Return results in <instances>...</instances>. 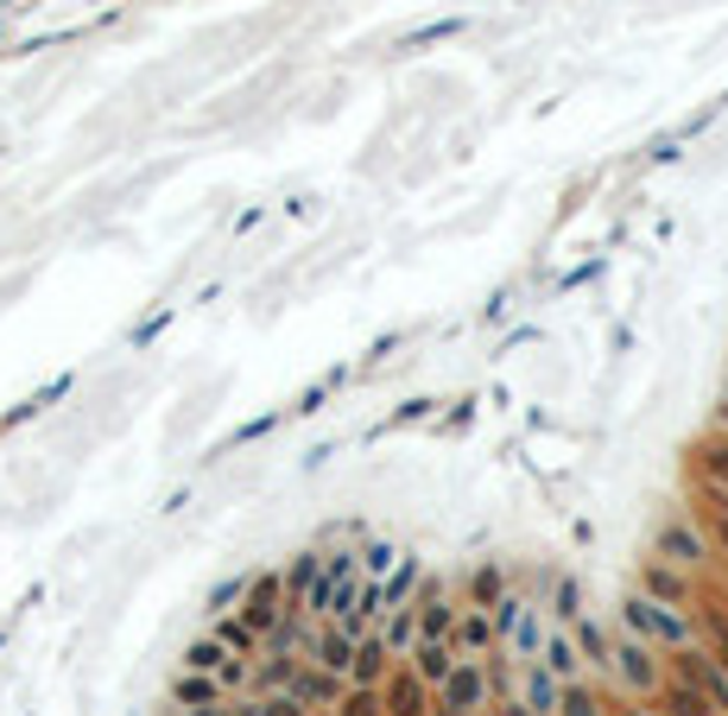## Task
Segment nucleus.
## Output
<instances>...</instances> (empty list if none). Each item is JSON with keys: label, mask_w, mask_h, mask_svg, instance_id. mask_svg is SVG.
<instances>
[{"label": "nucleus", "mask_w": 728, "mask_h": 716, "mask_svg": "<svg viewBox=\"0 0 728 716\" xmlns=\"http://www.w3.org/2000/svg\"><path fill=\"white\" fill-rule=\"evenodd\" d=\"M355 596H361V564H355V552H324V571H317V584L304 596V609L343 621V615L355 609Z\"/></svg>", "instance_id": "obj_1"}, {"label": "nucleus", "mask_w": 728, "mask_h": 716, "mask_svg": "<svg viewBox=\"0 0 728 716\" xmlns=\"http://www.w3.org/2000/svg\"><path fill=\"white\" fill-rule=\"evenodd\" d=\"M621 628H628L633 640H646V647H691V621H684L678 609H665V603H653V596H628L621 603Z\"/></svg>", "instance_id": "obj_2"}, {"label": "nucleus", "mask_w": 728, "mask_h": 716, "mask_svg": "<svg viewBox=\"0 0 728 716\" xmlns=\"http://www.w3.org/2000/svg\"><path fill=\"white\" fill-rule=\"evenodd\" d=\"M431 691H437V710H463V716H476V710H481V697H488V672H481L476 660H456Z\"/></svg>", "instance_id": "obj_3"}, {"label": "nucleus", "mask_w": 728, "mask_h": 716, "mask_svg": "<svg viewBox=\"0 0 728 716\" xmlns=\"http://www.w3.org/2000/svg\"><path fill=\"white\" fill-rule=\"evenodd\" d=\"M608 665H615L633 691H659V665H653V647H646V640L621 634L615 647H608Z\"/></svg>", "instance_id": "obj_4"}, {"label": "nucleus", "mask_w": 728, "mask_h": 716, "mask_svg": "<svg viewBox=\"0 0 728 716\" xmlns=\"http://www.w3.org/2000/svg\"><path fill=\"white\" fill-rule=\"evenodd\" d=\"M678 665H684V679H691V691H704L709 697V710H728V672L709 660V653H697V640L678 647Z\"/></svg>", "instance_id": "obj_5"}, {"label": "nucleus", "mask_w": 728, "mask_h": 716, "mask_svg": "<svg viewBox=\"0 0 728 716\" xmlns=\"http://www.w3.org/2000/svg\"><path fill=\"white\" fill-rule=\"evenodd\" d=\"M279 615H285V584H279V577H253V584H248V609H241V621H248L253 634H267Z\"/></svg>", "instance_id": "obj_6"}, {"label": "nucleus", "mask_w": 728, "mask_h": 716, "mask_svg": "<svg viewBox=\"0 0 728 716\" xmlns=\"http://www.w3.org/2000/svg\"><path fill=\"white\" fill-rule=\"evenodd\" d=\"M659 558L665 564H697V558H709V539L691 527V520H665L659 527Z\"/></svg>", "instance_id": "obj_7"}, {"label": "nucleus", "mask_w": 728, "mask_h": 716, "mask_svg": "<svg viewBox=\"0 0 728 716\" xmlns=\"http://www.w3.org/2000/svg\"><path fill=\"white\" fill-rule=\"evenodd\" d=\"M387 710L393 716H431V685L412 665H400V672L387 679Z\"/></svg>", "instance_id": "obj_8"}, {"label": "nucleus", "mask_w": 728, "mask_h": 716, "mask_svg": "<svg viewBox=\"0 0 728 716\" xmlns=\"http://www.w3.org/2000/svg\"><path fill=\"white\" fill-rule=\"evenodd\" d=\"M640 596H653L665 609H684V603H691V584H684L665 558H653V564H640Z\"/></svg>", "instance_id": "obj_9"}, {"label": "nucleus", "mask_w": 728, "mask_h": 716, "mask_svg": "<svg viewBox=\"0 0 728 716\" xmlns=\"http://www.w3.org/2000/svg\"><path fill=\"white\" fill-rule=\"evenodd\" d=\"M405 653H412V672H419L425 685H437V679H444V672L456 665V647H450V634H419L412 647H405Z\"/></svg>", "instance_id": "obj_10"}, {"label": "nucleus", "mask_w": 728, "mask_h": 716, "mask_svg": "<svg viewBox=\"0 0 728 716\" xmlns=\"http://www.w3.org/2000/svg\"><path fill=\"white\" fill-rule=\"evenodd\" d=\"M349 660H355V634L343 628V621H329L324 634L311 640V665H324V672H336V679H343V672H349Z\"/></svg>", "instance_id": "obj_11"}, {"label": "nucleus", "mask_w": 728, "mask_h": 716, "mask_svg": "<svg viewBox=\"0 0 728 716\" xmlns=\"http://www.w3.org/2000/svg\"><path fill=\"white\" fill-rule=\"evenodd\" d=\"M387 660H393V653H387V640L380 634H355V660H349L343 679H355V685H380V679H387Z\"/></svg>", "instance_id": "obj_12"}, {"label": "nucleus", "mask_w": 728, "mask_h": 716, "mask_svg": "<svg viewBox=\"0 0 728 716\" xmlns=\"http://www.w3.org/2000/svg\"><path fill=\"white\" fill-rule=\"evenodd\" d=\"M285 691H292L298 704H329V697H336V672H324V665H298V660H292V672H285Z\"/></svg>", "instance_id": "obj_13"}, {"label": "nucleus", "mask_w": 728, "mask_h": 716, "mask_svg": "<svg viewBox=\"0 0 728 716\" xmlns=\"http://www.w3.org/2000/svg\"><path fill=\"white\" fill-rule=\"evenodd\" d=\"M450 647H456V653H481V647H495V615H488V609H456Z\"/></svg>", "instance_id": "obj_14"}, {"label": "nucleus", "mask_w": 728, "mask_h": 716, "mask_svg": "<svg viewBox=\"0 0 728 716\" xmlns=\"http://www.w3.org/2000/svg\"><path fill=\"white\" fill-rule=\"evenodd\" d=\"M387 653H405V647H412V640H419V609H412V596H405L400 609H387Z\"/></svg>", "instance_id": "obj_15"}, {"label": "nucleus", "mask_w": 728, "mask_h": 716, "mask_svg": "<svg viewBox=\"0 0 728 716\" xmlns=\"http://www.w3.org/2000/svg\"><path fill=\"white\" fill-rule=\"evenodd\" d=\"M557 685H564V679H557L552 665H532V679H526V710H532V716H552V710H557Z\"/></svg>", "instance_id": "obj_16"}, {"label": "nucleus", "mask_w": 728, "mask_h": 716, "mask_svg": "<svg viewBox=\"0 0 728 716\" xmlns=\"http://www.w3.org/2000/svg\"><path fill=\"white\" fill-rule=\"evenodd\" d=\"M172 697L191 704V710H197V704H216V697H222V679H216V672H184V679L172 685Z\"/></svg>", "instance_id": "obj_17"}, {"label": "nucleus", "mask_w": 728, "mask_h": 716, "mask_svg": "<svg viewBox=\"0 0 728 716\" xmlns=\"http://www.w3.org/2000/svg\"><path fill=\"white\" fill-rule=\"evenodd\" d=\"M552 716H602V704L589 697V685L564 679V685H557V710H552Z\"/></svg>", "instance_id": "obj_18"}, {"label": "nucleus", "mask_w": 728, "mask_h": 716, "mask_svg": "<svg viewBox=\"0 0 728 716\" xmlns=\"http://www.w3.org/2000/svg\"><path fill=\"white\" fill-rule=\"evenodd\" d=\"M393 564H400V571H393V584H380V596H387V609H400L405 596L419 589V558H405V552H400Z\"/></svg>", "instance_id": "obj_19"}, {"label": "nucleus", "mask_w": 728, "mask_h": 716, "mask_svg": "<svg viewBox=\"0 0 728 716\" xmlns=\"http://www.w3.org/2000/svg\"><path fill=\"white\" fill-rule=\"evenodd\" d=\"M222 660H235V653H228L216 634H209V640H197V647L184 653V672H222Z\"/></svg>", "instance_id": "obj_20"}, {"label": "nucleus", "mask_w": 728, "mask_h": 716, "mask_svg": "<svg viewBox=\"0 0 728 716\" xmlns=\"http://www.w3.org/2000/svg\"><path fill=\"white\" fill-rule=\"evenodd\" d=\"M469 589H476V609H495V603L507 596V577L495 571V564H481L476 577H469Z\"/></svg>", "instance_id": "obj_21"}, {"label": "nucleus", "mask_w": 728, "mask_h": 716, "mask_svg": "<svg viewBox=\"0 0 728 716\" xmlns=\"http://www.w3.org/2000/svg\"><path fill=\"white\" fill-rule=\"evenodd\" d=\"M216 640H222L228 653H260V634H253L241 615H235V621H216Z\"/></svg>", "instance_id": "obj_22"}, {"label": "nucleus", "mask_w": 728, "mask_h": 716, "mask_svg": "<svg viewBox=\"0 0 728 716\" xmlns=\"http://www.w3.org/2000/svg\"><path fill=\"white\" fill-rule=\"evenodd\" d=\"M577 653L589 665H608V634L596 628V621H583V615H577Z\"/></svg>", "instance_id": "obj_23"}, {"label": "nucleus", "mask_w": 728, "mask_h": 716, "mask_svg": "<svg viewBox=\"0 0 728 716\" xmlns=\"http://www.w3.org/2000/svg\"><path fill=\"white\" fill-rule=\"evenodd\" d=\"M317 571H324V552H304L298 571H292V603L304 609V596H311V584H317Z\"/></svg>", "instance_id": "obj_24"}, {"label": "nucleus", "mask_w": 728, "mask_h": 716, "mask_svg": "<svg viewBox=\"0 0 728 716\" xmlns=\"http://www.w3.org/2000/svg\"><path fill=\"white\" fill-rule=\"evenodd\" d=\"M545 665H552V672H557V679H577V640H571V634H552V660H545Z\"/></svg>", "instance_id": "obj_25"}, {"label": "nucleus", "mask_w": 728, "mask_h": 716, "mask_svg": "<svg viewBox=\"0 0 728 716\" xmlns=\"http://www.w3.org/2000/svg\"><path fill=\"white\" fill-rule=\"evenodd\" d=\"M393 558H400V552H393L387 539H380V545H368V552H355V564H361V577H380V571H387Z\"/></svg>", "instance_id": "obj_26"}, {"label": "nucleus", "mask_w": 728, "mask_h": 716, "mask_svg": "<svg viewBox=\"0 0 728 716\" xmlns=\"http://www.w3.org/2000/svg\"><path fill=\"white\" fill-rule=\"evenodd\" d=\"M343 716H380V697H374V685H355L349 697H343Z\"/></svg>", "instance_id": "obj_27"}, {"label": "nucleus", "mask_w": 728, "mask_h": 716, "mask_svg": "<svg viewBox=\"0 0 728 716\" xmlns=\"http://www.w3.org/2000/svg\"><path fill=\"white\" fill-rule=\"evenodd\" d=\"M704 476L716 488H728V444H704Z\"/></svg>", "instance_id": "obj_28"}, {"label": "nucleus", "mask_w": 728, "mask_h": 716, "mask_svg": "<svg viewBox=\"0 0 728 716\" xmlns=\"http://www.w3.org/2000/svg\"><path fill=\"white\" fill-rule=\"evenodd\" d=\"M672 716H716L704 691H672Z\"/></svg>", "instance_id": "obj_29"}, {"label": "nucleus", "mask_w": 728, "mask_h": 716, "mask_svg": "<svg viewBox=\"0 0 728 716\" xmlns=\"http://www.w3.org/2000/svg\"><path fill=\"white\" fill-rule=\"evenodd\" d=\"M557 615H564V621H577V615H583V589L571 584V577L557 584Z\"/></svg>", "instance_id": "obj_30"}, {"label": "nucleus", "mask_w": 728, "mask_h": 716, "mask_svg": "<svg viewBox=\"0 0 728 716\" xmlns=\"http://www.w3.org/2000/svg\"><path fill=\"white\" fill-rule=\"evenodd\" d=\"M253 716H304V704L285 691V697H267V704H253Z\"/></svg>", "instance_id": "obj_31"}, {"label": "nucleus", "mask_w": 728, "mask_h": 716, "mask_svg": "<svg viewBox=\"0 0 728 716\" xmlns=\"http://www.w3.org/2000/svg\"><path fill=\"white\" fill-rule=\"evenodd\" d=\"M709 660H716V665L728 672V628H722V621H716V653H709Z\"/></svg>", "instance_id": "obj_32"}, {"label": "nucleus", "mask_w": 728, "mask_h": 716, "mask_svg": "<svg viewBox=\"0 0 728 716\" xmlns=\"http://www.w3.org/2000/svg\"><path fill=\"white\" fill-rule=\"evenodd\" d=\"M501 716H532V710H526V704H507V710H501Z\"/></svg>", "instance_id": "obj_33"}, {"label": "nucleus", "mask_w": 728, "mask_h": 716, "mask_svg": "<svg viewBox=\"0 0 728 716\" xmlns=\"http://www.w3.org/2000/svg\"><path fill=\"white\" fill-rule=\"evenodd\" d=\"M716 533H722V545H728V508H722V520H716Z\"/></svg>", "instance_id": "obj_34"}, {"label": "nucleus", "mask_w": 728, "mask_h": 716, "mask_svg": "<svg viewBox=\"0 0 728 716\" xmlns=\"http://www.w3.org/2000/svg\"><path fill=\"white\" fill-rule=\"evenodd\" d=\"M722 425H728V387H722Z\"/></svg>", "instance_id": "obj_35"}, {"label": "nucleus", "mask_w": 728, "mask_h": 716, "mask_svg": "<svg viewBox=\"0 0 728 716\" xmlns=\"http://www.w3.org/2000/svg\"><path fill=\"white\" fill-rule=\"evenodd\" d=\"M437 716H463V710H437Z\"/></svg>", "instance_id": "obj_36"}]
</instances>
